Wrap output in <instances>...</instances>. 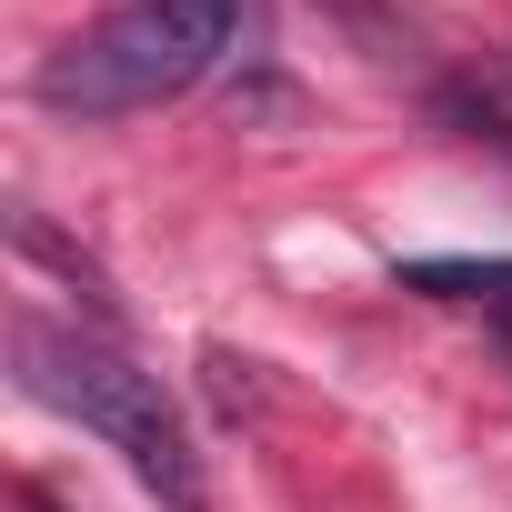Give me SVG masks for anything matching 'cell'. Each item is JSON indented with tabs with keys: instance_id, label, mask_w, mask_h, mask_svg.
Masks as SVG:
<instances>
[{
	"instance_id": "1",
	"label": "cell",
	"mask_w": 512,
	"mask_h": 512,
	"mask_svg": "<svg viewBox=\"0 0 512 512\" xmlns=\"http://www.w3.org/2000/svg\"><path fill=\"white\" fill-rule=\"evenodd\" d=\"M231 41H241V0H131V11L91 21L81 41H61L31 71V91H41V111H71V121L161 111L191 81H211Z\"/></svg>"
},
{
	"instance_id": "2",
	"label": "cell",
	"mask_w": 512,
	"mask_h": 512,
	"mask_svg": "<svg viewBox=\"0 0 512 512\" xmlns=\"http://www.w3.org/2000/svg\"><path fill=\"white\" fill-rule=\"evenodd\" d=\"M11 362H21V392L91 422L111 452H131V472L171 502V512H201V462H191V432L161 392V372H141L131 352L111 342H81V332H51V322H11Z\"/></svg>"
},
{
	"instance_id": "3",
	"label": "cell",
	"mask_w": 512,
	"mask_h": 512,
	"mask_svg": "<svg viewBox=\"0 0 512 512\" xmlns=\"http://www.w3.org/2000/svg\"><path fill=\"white\" fill-rule=\"evenodd\" d=\"M402 282L432 292V302H502L512 292V262H412Z\"/></svg>"
},
{
	"instance_id": "4",
	"label": "cell",
	"mask_w": 512,
	"mask_h": 512,
	"mask_svg": "<svg viewBox=\"0 0 512 512\" xmlns=\"http://www.w3.org/2000/svg\"><path fill=\"white\" fill-rule=\"evenodd\" d=\"M492 322H502V342H512V292H502V302H492Z\"/></svg>"
}]
</instances>
